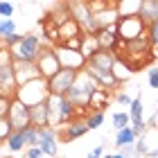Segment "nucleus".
Returning a JSON list of instances; mask_svg holds the SVG:
<instances>
[{"instance_id":"1","label":"nucleus","mask_w":158,"mask_h":158,"mask_svg":"<svg viewBox=\"0 0 158 158\" xmlns=\"http://www.w3.org/2000/svg\"><path fill=\"white\" fill-rule=\"evenodd\" d=\"M48 113H50V127L59 131V127L70 124L77 120V106L66 95H50L48 97Z\"/></svg>"},{"instance_id":"2","label":"nucleus","mask_w":158,"mask_h":158,"mask_svg":"<svg viewBox=\"0 0 158 158\" xmlns=\"http://www.w3.org/2000/svg\"><path fill=\"white\" fill-rule=\"evenodd\" d=\"M97 88H99L97 81H95V79H93L88 73H86V70H81V73L77 75V79H75L73 88L66 93V97L77 106V111H79V113H84V106H88L90 97H93V93H95Z\"/></svg>"},{"instance_id":"3","label":"nucleus","mask_w":158,"mask_h":158,"mask_svg":"<svg viewBox=\"0 0 158 158\" xmlns=\"http://www.w3.org/2000/svg\"><path fill=\"white\" fill-rule=\"evenodd\" d=\"M18 84L14 75V56L7 48H0V97L16 99Z\"/></svg>"},{"instance_id":"4","label":"nucleus","mask_w":158,"mask_h":158,"mask_svg":"<svg viewBox=\"0 0 158 158\" xmlns=\"http://www.w3.org/2000/svg\"><path fill=\"white\" fill-rule=\"evenodd\" d=\"M48 43L43 41L41 34H25V39L18 43L16 48H11L9 52L14 56V61H30V63H36L41 50L45 48Z\"/></svg>"},{"instance_id":"5","label":"nucleus","mask_w":158,"mask_h":158,"mask_svg":"<svg viewBox=\"0 0 158 158\" xmlns=\"http://www.w3.org/2000/svg\"><path fill=\"white\" fill-rule=\"evenodd\" d=\"M16 97L23 102L25 106H34V104H41V102H48L50 97V86H48V79H34V81L20 86Z\"/></svg>"},{"instance_id":"6","label":"nucleus","mask_w":158,"mask_h":158,"mask_svg":"<svg viewBox=\"0 0 158 158\" xmlns=\"http://www.w3.org/2000/svg\"><path fill=\"white\" fill-rule=\"evenodd\" d=\"M68 11H70V18L81 27L84 34H97L99 32L95 14L90 11L88 2H68Z\"/></svg>"},{"instance_id":"7","label":"nucleus","mask_w":158,"mask_h":158,"mask_svg":"<svg viewBox=\"0 0 158 158\" xmlns=\"http://www.w3.org/2000/svg\"><path fill=\"white\" fill-rule=\"evenodd\" d=\"M115 30H118L120 41H135V39L147 36V23H145L140 16L120 18L118 25H115Z\"/></svg>"},{"instance_id":"8","label":"nucleus","mask_w":158,"mask_h":158,"mask_svg":"<svg viewBox=\"0 0 158 158\" xmlns=\"http://www.w3.org/2000/svg\"><path fill=\"white\" fill-rule=\"evenodd\" d=\"M36 66H39V73H41L43 79H52L56 73H59L61 63H59V56H56L54 45H45L41 50V54L36 59Z\"/></svg>"},{"instance_id":"9","label":"nucleus","mask_w":158,"mask_h":158,"mask_svg":"<svg viewBox=\"0 0 158 158\" xmlns=\"http://www.w3.org/2000/svg\"><path fill=\"white\" fill-rule=\"evenodd\" d=\"M77 70H68V68H61L52 79H48V86H50V95H66V93L73 88L75 79H77Z\"/></svg>"},{"instance_id":"10","label":"nucleus","mask_w":158,"mask_h":158,"mask_svg":"<svg viewBox=\"0 0 158 158\" xmlns=\"http://www.w3.org/2000/svg\"><path fill=\"white\" fill-rule=\"evenodd\" d=\"M11 124V131H23V129L32 127L30 122V106H25L20 99H11V109H9V115H7Z\"/></svg>"},{"instance_id":"11","label":"nucleus","mask_w":158,"mask_h":158,"mask_svg":"<svg viewBox=\"0 0 158 158\" xmlns=\"http://www.w3.org/2000/svg\"><path fill=\"white\" fill-rule=\"evenodd\" d=\"M56 50V56H59V63L61 68H68V70H77V73H81V70L86 68V56L81 52H77V50H66L61 45H54Z\"/></svg>"},{"instance_id":"12","label":"nucleus","mask_w":158,"mask_h":158,"mask_svg":"<svg viewBox=\"0 0 158 158\" xmlns=\"http://www.w3.org/2000/svg\"><path fill=\"white\" fill-rule=\"evenodd\" d=\"M14 75H16L18 88L25 86V84H30V81H34V79H41L39 66L36 63H30V61H14Z\"/></svg>"},{"instance_id":"13","label":"nucleus","mask_w":158,"mask_h":158,"mask_svg":"<svg viewBox=\"0 0 158 158\" xmlns=\"http://www.w3.org/2000/svg\"><path fill=\"white\" fill-rule=\"evenodd\" d=\"M39 147L45 156H56V149H59V131L52 127L48 129H39Z\"/></svg>"},{"instance_id":"14","label":"nucleus","mask_w":158,"mask_h":158,"mask_svg":"<svg viewBox=\"0 0 158 158\" xmlns=\"http://www.w3.org/2000/svg\"><path fill=\"white\" fill-rule=\"evenodd\" d=\"M84 70H86V73H88L93 79H95V81H97L99 88H106V90H109V88H115V86H118V79L113 77L111 70L95 68V66H90V63H86V68H84Z\"/></svg>"},{"instance_id":"15","label":"nucleus","mask_w":158,"mask_h":158,"mask_svg":"<svg viewBox=\"0 0 158 158\" xmlns=\"http://www.w3.org/2000/svg\"><path fill=\"white\" fill-rule=\"evenodd\" d=\"M95 39L99 43V50H106V52H113V50L118 48V43H120L115 25H113V27H102V30L95 34Z\"/></svg>"},{"instance_id":"16","label":"nucleus","mask_w":158,"mask_h":158,"mask_svg":"<svg viewBox=\"0 0 158 158\" xmlns=\"http://www.w3.org/2000/svg\"><path fill=\"white\" fill-rule=\"evenodd\" d=\"M30 122L34 129H48L50 127V113H48V102L30 106Z\"/></svg>"},{"instance_id":"17","label":"nucleus","mask_w":158,"mask_h":158,"mask_svg":"<svg viewBox=\"0 0 158 158\" xmlns=\"http://www.w3.org/2000/svg\"><path fill=\"white\" fill-rule=\"evenodd\" d=\"M88 133V127H86V120H73L70 124L63 127V131L59 133V138L63 142H70V140H75V138H81V135Z\"/></svg>"},{"instance_id":"18","label":"nucleus","mask_w":158,"mask_h":158,"mask_svg":"<svg viewBox=\"0 0 158 158\" xmlns=\"http://www.w3.org/2000/svg\"><path fill=\"white\" fill-rule=\"evenodd\" d=\"M90 66H95V68H102V70H111L113 73V68H115V63H118V56L115 52H106V50H99V52L93 56V59H88Z\"/></svg>"},{"instance_id":"19","label":"nucleus","mask_w":158,"mask_h":158,"mask_svg":"<svg viewBox=\"0 0 158 158\" xmlns=\"http://www.w3.org/2000/svg\"><path fill=\"white\" fill-rule=\"evenodd\" d=\"M41 30H43V41H45L48 45H59V25H56L50 16L43 18Z\"/></svg>"},{"instance_id":"20","label":"nucleus","mask_w":158,"mask_h":158,"mask_svg":"<svg viewBox=\"0 0 158 158\" xmlns=\"http://www.w3.org/2000/svg\"><path fill=\"white\" fill-rule=\"evenodd\" d=\"M140 9H142V0H122V2H118V16L120 18L140 16Z\"/></svg>"},{"instance_id":"21","label":"nucleus","mask_w":158,"mask_h":158,"mask_svg":"<svg viewBox=\"0 0 158 158\" xmlns=\"http://www.w3.org/2000/svg\"><path fill=\"white\" fill-rule=\"evenodd\" d=\"M75 36H84V32H81V27L70 18L68 23H63L59 27V45H61V43H66V41H70V39H75Z\"/></svg>"},{"instance_id":"22","label":"nucleus","mask_w":158,"mask_h":158,"mask_svg":"<svg viewBox=\"0 0 158 158\" xmlns=\"http://www.w3.org/2000/svg\"><path fill=\"white\" fill-rule=\"evenodd\" d=\"M140 18L147 25L158 23V0H142V9H140Z\"/></svg>"},{"instance_id":"23","label":"nucleus","mask_w":158,"mask_h":158,"mask_svg":"<svg viewBox=\"0 0 158 158\" xmlns=\"http://www.w3.org/2000/svg\"><path fill=\"white\" fill-rule=\"evenodd\" d=\"M7 152L9 154H20V152H25L27 149V142H25V135L23 131H11V135L7 138Z\"/></svg>"},{"instance_id":"24","label":"nucleus","mask_w":158,"mask_h":158,"mask_svg":"<svg viewBox=\"0 0 158 158\" xmlns=\"http://www.w3.org/2000/svg\"><path fill=\"white\" fill-rule=\"evenodd\" d=\"M109 97H111V93L106 90V88H97L95 93H93V97H90V102H88V113L93 111H104V106L109 104Z\"/></svg>"},{"instance_id":"25","label":"nucleus","mask_w":158,"mask_h":158,"mask_svg":"<svg viewBox=\"0 0 158 158\" xmlns=\"http://www.w3.org/2000/svg\"><path fill=\"white\" fill-rule=\"evenodd\" d=\"M97 52H99V43H97V39H95V34H86V36H84V43H81V54L86 56V61L93 59Z\"/></svg>"},{"instance_id":"26","label":"nucleus","mask_w":158,"mask_h":158,"mask_svg":"<svg viewBox=\"0 0 158 158\" xmlns=\"http://www.w3.org/2000/svg\"><path fill=\"white\" fill-rule=\"evenodd\" d=\"M135 133H133V129L131 127H127V129H122V131H118V135H115V145L120 147V149H124V147H133L135 145Z\"/></svg>"},{"instance_id":"27","label":"nucleus","mask_w":158,"mask_h":158,"mask_svg":"<svg viewBox=\"0 0 158 158\" xmlns=\"http://www.w3.org/2000/svg\"><path fill=\"white\" fill-rule=\"evenodd\" d=\"M129 118H131V127L135 124H145V120H142V97H133L131 106H129Z\"/></svg>"},{"instance_id":"28","label":"nucleus","mask_w":158,"mask_h":158,"mask_svg":"<svg viewBox=\"0 0 158 158\" xmlns=\"http://www.w3.org/2000/svg\"><path fill=\"white\" fill-rule=\"evenodd\" d=\"M131 75H133V70L129 68V66H127L124 61H120V59H118V63H115V68H113V77L118 79V84H122V81H127V79L131 77Z\"/></svg>"},{"instance_id":"29","label":"nucleus","mask_w":158,"mask_h":158,"mask_svg":"<svg viewBox=\"0 0 158 158\" xmlns=\"http://www.w3.org/2000/svg\"><path fill=\"white\" fill-rule=\"evenodd\" d=\"M84 120H86L88 131H95V129H99V127H102V122H104V111H93V113H88Z\"/></svg>"},{"instance_id":"30","label":"nucleus","mask_w":158,"mask_h":158,"mask_svg":"<svg viewBox=\"0 0 158 158\" xmlns=\"http://www.w3.org/2000/svg\"><path fill=\"white\" fill-rule=\"evenodd\" d=\"M23 135H25L27 149H32V147H39V129H34V127H27V129H23Z\"/></svg>"},{"instance_id":"31","label":"nucleus","mask_w":158,"mask_h":158,"mask_svg":"<svg viewBox=\"0 0 158 158\" xmlns=\"http://www.w3.org/2000/svg\"><path fill=\"white\" fill-rule=\"evenodd\" d=\"M111 122H113V127H115L118 131H122V129H127L131 124V118H129V113H113Z\"/></svg>"},{"instance_id":"32","label":"nucleus","mask_w":158,"mask_h":158,"mask_svg":"<svg viewBox=\"0 0 158 158\" xmlns=\"http://www.w3.org/2000/svg\"><path fill=\"white\" fill-rule=\"evenodd\" d=\"M11 34H16V23H14V18H9V20L0 18V39H7V36H11Z\"/></svg>"},{"instance_id":"33","label":"nucleus","mask_w":158,"mask_h":158,"mask_svg":"<svg viewBox=\"0 0 158 158\" xmlns=\"http://www.w3.org/2000/svg\"><path fill=\"white\" fill-rule=\"evenodd\" d=\"M11 135V124L7 118H0V142H7V138Z\"/></svg>"},{"instance_id":"34","label":"nucleus","mask_w":158,"mask_h":158,"mask_svg":"<svg viewBox=\"0 0 158 158\" xmlns=\"http://www.w3.org/2000/svg\"><path fill=\"white\" fill-rule=\"evenodd\" d=\"M147 36H149V43H152V48L156 50V48H158V23L147 25Z\"/></svg>"},{"instance_id":"35","label":"nucleus","mask_w":158,"mask_h":158,"mask_svg":"<svg viewBox=\"0 0 158 158\" xmlns=\"http://www.w3.org/2000/svg\"><path fill=\"white\" fill-rule=\"evenodd\" d=\"M14 11H16L14 2H0V16H2V20H9L14 16Z\"/></svg>"},{"instance_id":"36","label":"nucleus","mask_w":158,"mask_h":158,"mask_svg":"<svg viewBox=\"0 0 158 158\" xmlns=\"http://www.w3.org/2000/svg\"><path fill=\"white\" fill-rule=\"evenodd\" d=\"M23 39H25V34H18V32H16V34H11V36L2 39V43H5V48H7V50H11V48H16Z\"/></svg>"},{"instance_id":"37","label":"nucleus","mask_w":158,"mask_h":158,"mask_svg":"<svg viewBox=\"0 0 158 158\" xmlns=\"http://www.w3.org/2000/svg\"><path fill=\"white\" fill-rule=\"evenodd\" d=\"M147 81L154 90H158V68H149L147 70Z\"/></svg>"},{"instance_id":"38","label":"nucleus","mask_w":158,"mask_h":158,"mask_svg":"<svg viewBox=\"0 0 158 158\" xmlns=\"http://www.w3.org/2000/svg\"><path fill=\"white\" fill-rule=\"evenodd\" d=\"M135 154L145 158V154L149 156V147H147V138H140V140H135Z\"/></svg>"},{"instance_id":"39","label":"nucleus","mask_w":158,"mask_h":158,"mask_svg":"<svg viewBox=\"0 0 158 158\" xmlns=\"http://www.w3.org/2000/svg\"><path fill=\"white\" fill-rule=\"evenodd\" d=\"M9 109H11V99L0 97V118H7V115H9Z\"/></svg>"},{"instance_id":"40","label":"nucleus","mask_w":158,"mask_h":158,"mask_svg":"<svg viewBox=\"0 0 158 158\" xmlns=\"http://www.w3.org/2000/svg\"><path fill=\"white\" fill-rule=\"evenodd\" d=\"M45 154L41 152V147H32V149H25V158H43Z\"/></svg>"},{"instance_id":"41","label":"nucleus","mask_w":158,"mask_h":158,"mask_svg":"<svg viewBox=\"0 0 158 158\" xmlns=\"http://www.w3.org/2000/svg\"><path fill=\"white\" fill-rule=\"evenodd\" d=\"M120 154L124 156V158H135L138 154H135V145L133 147H124V149H120Z\"/></svg>"},{"instance_id":"42","label":"nucleus","mask_w":158,"mask_h":158,"mask_svg":"<svg viewBox=\"0 0 158 158\" xmlns=\"http://www.w3.org/2000/svg\"><path fill=\"white\" fill-rule=\"evenodd\" d=\"M115 99H118L120 104H129V106H131V102H133V97L124 95V93H118V95H115Z\"/></svg>"},{"instance_id":"43","label":"nucleus","mask_w":158,"mask_h":158,"mask_svg":"<svg viewBox=\"0 0 158 158\" xmlns=\"http://www.w3.org/2000/svg\"><path fill=\"white\" fill-rule=\"evenodd\" d=\"M131 129H133L135 138H140V135H145V129H147V124H135V127H131Z\"/></svg>"},{"instance_id":"44","label":"nucleus","mask_w":158,"mask_h":158,"mask_svg":"<svg viewBox=\"0 0 158 158\" xmlns=\"http://www.w3.org/2000/svg\"><path fill=\"white\" fill-rule=\"evenodd\" d=\"M102 156H104V154H102V147H95V149H93V152L86 156V158H102Z\"/></svg>"},{"instance_id":"45","label":"nucleus","mask_w":158,"mask_h":158,"mask_svg":"<svg viewBox=\"0 0 158 158\" xmlns=\"http://www.w3.org/2000/svg\"><path fill=\"white\" fill-rule=\"evenodd\" d=\"M149 156H152V158H158V149H154V152H149Z\"/></svg>"},{"instance_id":"46","label":"nucleus","mask_w":158,"mask_h":158,"mask_svg":"<svg viewBox=\"0 0 158 158\" xmlns=\"http://www.w3.org/2000/svg\"><path fill=\"white\" fill-rule=\"evenodd\" d=\"M111 158H124L122 154H111Z\"/></svg>"},{"instance_id":"47","label":"nucleus","mask_w":158,"mask_h":158,"mask_svg":"<svg viewBox=\"0 0 158 158\" xmlns=\"http://www.w3.org/2000/svg\"><path fill=\"white\" fill-rule=\"evenodd\" d=\"M102 158H111V154H109V156H102Z\"/></svg>"},{"instance_id":"48","label":"nucleus","mask_w":158,"mask_h":158,"mask_svg":"<svg viewBox=\"0 0 158 158\" xmlns=\"http://www.w3.org/2000/svg\"><path fill=\"white\" fill-rule=\"evenodd\" d=\"M0 48H2V39H0Z\"/></svg>"},{"instance_id":"49","label":"nucleus","mask_w":158,"mask_h":158,"mask_svg":"<svg viewBox=\"0 0 158 158\" xmlns=\"http://www.w3.org/2000/svg\"><path fill=\"white\" fill-rule=\"evenodd\" d=\"M156 115H158V106H156Z\"/></svg>"},{"instance_id":"50","label":"nucleus","mask_w":158,"mask_h":158,"mask_svg":"<svg viewBox=\"0 0 158 158\" xmlns=\"http://www.w3.org/2000/svg\"><path fill=\"white\" fill-rule=\"evenodd\" d=\"M135 158H142V156H135Z\"/></svg>"}]
</instances>
